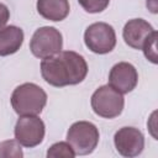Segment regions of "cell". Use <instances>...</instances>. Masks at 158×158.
I'll use <instances>...</instances> for the list:
<instances>
[{
  "instance_id": "1",
  "label": "cell",
  "mask_w": 158,
  "mask_h": 158,
  "mask_svg": "<svg viewBox=\"0 0 158 158\" xmlns=\"http://www.w3.org/2000/svg\"><path fill=\"white\" fill-rule=\"evenodd\" d=\"M41 74L46 83L62 88L81 83L88 74V64L83 56L73 51H60L59 53L43 58L41 62Z\"/></svg>"
},
{
  "instance_id": "2",
  "label": "cell",
  "mask_w": 158,
  "mask_h": 158,
  "mask_svg": "<svg viewBox=\"0 0 158 158\" xmlns=\"http://www.w3.org/2000/svg\"><path fill=\"white\" fill-rule=\"evenodd\" d=\"M10 100L19 116L40 115L47 104V94L35 83H23L12 91Z\"/></svg>"
},
{
  "instance_id": "3",
  "label": "cell",
  "mask_w": 158,
  "mask_h": 158,
  "mask_svg": "<svg viewBox=\"0 0 158 158\" xmlns=\"http://www.w3.org/2000/svg\"><path fill=\"white\" fill-rule=\"evenodd\" d=\"M99 137L98 127L89 121L74 122L67 132V142L72 146L75 156H86L94 152Z\"/></svg>"
},
{
  "instance_id": "4",
  "label": "cell",
  "mask_w": 158,
  "mask_h": 158,
  "mask_svg": "<svg viewBox=\"0 0 158 158\" xmlns=\"http://www.w3.org/2000/svg\"><path fill=\"white\" fill-rule=\"evenodd\" d=\"M90 104L93 111L98 116L104 118H115L121 115L125 105V99L121 93L107 84L100 86L94 91Z\"/></svg>"
},
{
  "instance_id": "5",
  "label": "cell",
  "mask_w": 158,
  "mask_h": 158,
  "mask_svg": "<svg viewBox=\"0 0 158 158\" xmlns=\"http://www.w3.org/2000/svg\"><path fill=\"white\" fill-rule=\"evenodd\" d=\"M63 38L62 33L51 26H43L35 31L30 41V49L37 58L52 57L62 51Z\"/></svg>"
},
{
  "instance_id": "6",
  "label": "cell",
  "mask_w": 158,
  "mask_h": 158,
  "mask_svg": "<svg viewBox=\"0 0 158 158\" xmlns=\"http://www.w3.org/2000/svg\"><path fill=\"white\" fill-rule=\"evenodd\" d=\"M84 43L93 53L106 54L116 46L115 30L106 22H94L84 32Z\"/></svg>"
},
{
  "instance_id": "7",
  "label": "cell",
  "mask_w": 158,
  "mask_h": 158,
  "mask_svg": "<svg viewBox=\"0 0 158 158\" xmlns=\"http://www.w3.org/2000/svg\"><path fill=\"white\" fill-rule=\"evenodd\" d=\"M15 139L23 147L32 148L38 146L46 133L44 122L37 115L20 116L15 125Z\"/></svg>"
},
{
  "instance_id": "8",
  "label": "cell",
  "mask_w": 158,
  "mask_h": 158,
  "mask_svg": "<svg viewBox=\"0 0 158 158\" xmlns=\"http://www.w3.org/2000/svg\"><path fill=\"white\" fill-rule=\"evenodd\" d=\"M116 151L123 157H137L144 148V136L136 127H122L114 136Z\"/></svg>"
},
{
  "instance_id": "9",
  "label": "cell",
  "mask_w": 158,
  "mask_h": 158,
  "mask_svg": "<svg viewBox=\"0 0 158 158\" xmlns=\"http://www.w3.org/2000/svg\"><path fill=\"white\" fill-rule=\"evenodd\" d=\"M138 83L136 68L127 62L116 63L109 73V85L121 94L131 93Z\"/></svg>"
},
{
  "instance_id": "10",
  "label": "cell",
  "mask_w": 158,
  "mask_h": 158,
  "mask_svg": "<svg viewBox=\"0 0 158 158\" xmlns=\"http://www.w3.org/2000/svg\"><path fill=\"white\" fill-rule=\"evenodd\" d=\"M153 31H154V28L146 20L132 19L128 22H126L123 31H122V37H123L126 44L130 46L131 48L142 49L144 42L152 35Z\"/></svg>"
},
{
  "instance_id": "11",
  "label": "cell",
  "mask_w": 158,
  "mask_h": 158,
  "mask_svg": "<svg viewBox=\"0 0 158 158\" xmlns=\"http://www.w3.org/2000/svg\"><path fill=\"white\" fill-rule=\"evenodd\" d=\"M23 43V31L17 26H6L0 30V56L16 53Z\"/></svg>"
},
{
  "instance_id": "12",
  "label": "cell",
  "mask_w": 158,
  "mask_h": 158,
  "mask_svg": "<svg viewBox=\"0 0 158 158\" xmlns=\"http://www.w3.org/2000/svg\"><path fill=\"white\" fill-rule=\"evenodd\" d=\"M68 0H37L38 14L49 21H62L69 14Z\"/></svg>"
},
{
  "instance_id": "13",
  "label": "cell",
  "mask_w": 158,
  "mask_h": 158,
  "mask_svg": "<svg viewBox=\"0 0 158 158\" xmlns=\"http://www.w3.org/2000/svg\"><path fill=\"white\" fill-rule=\"evenodd\" d=\"M23 152L21 144L16 139H7L0 142V158H21Z\"/></svg>"
},
{
  "instance_id": "14",
  "label": "cell",
  "mask_w": 158,
  "mask_h": 158,
  "mask_svg": "<svg viewBox=\"0 0 158 158\" xmlns=\"http://www.w3.org/2000/svg\"><path fill=\"white\" fill-rule=\"evenodd\" d=\"M47 157L48 158H73L75 157V153L72 148V146L68 142H57L54 144H52L48 151H47Z\"/></svg>"
},
{
  "instance_id": "15",
  "label": "cell",
  "mask_w": 158,
  "mask_h": 158,
  "mask_svg": "<svg viewBox=\"0 0 158 158\" xmlns=\"http://www.w3.org/2000/svg\"><path fill=\"white\" fill-rule=\"evenodd\" d=\"M157 31L154 30L152 32V35L147 38V41L144 42L143 47H142V51L144 53V57L151 60L153 64H157L158 63V56H157Z\"/></svg>"
},
{
  "instance_id": "16",
  "label": "cell",
  "mask_w": 158,
  "mask_h": 158,
  "mask_svg": "<svg viewBox=\"0 0 158 158\" xmlns=\"http://www.w3.org/2000/svg\"><path fill=\"white\" fill-rule=\"evenodd\" d=\"M79 5L89 14H98L104 11L107 6L110 0H78Z\"/></svg>"
},
{
  "instance_id": "17",
  "label": "cell",
  "mask_w": 158,
  "mask_h": 158,
  "mask_svg": "<svg viewBox=\"0 0 158 158\" xmlns=\"http://www.w3.org/2000/svg\"><path fill=\"white\" fill-rule=\"evenodd\" d=\"M9 19H10V11H9L7 6L5 4L0 2V30L5 27Z\"/></svg>"
},
{
  "instance_id": "18",
  "label": "cell",
  "mask_w": 158,
  "mask_h": 158,
  "mask_svg": "<svg viewBox=\"0 0 158 158\" xmlns=\"http://www.w3.org/2000/svg\"><path fill=\"white\" fill-rule=\"evenodd\" d=\"M147 7L153 12L156 14L158 11V4H157V0H147Z\"/></svg>"
}]
</instances>
